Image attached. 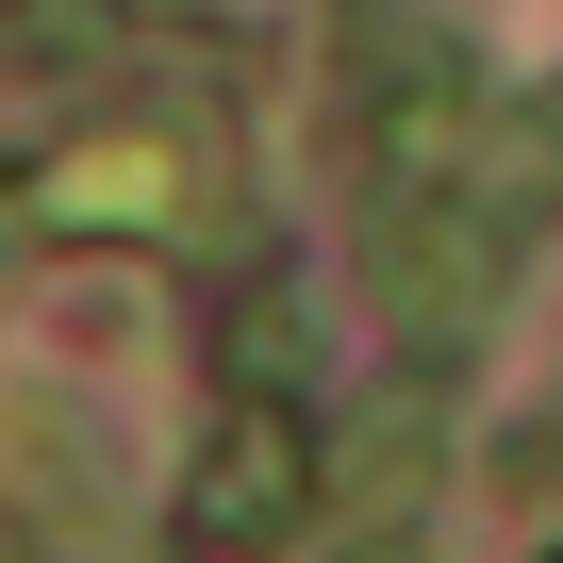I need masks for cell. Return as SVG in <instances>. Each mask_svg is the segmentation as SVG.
<instances>
[{
	"label": "cell",
	"instance_id": "3",
	"mask_svg": "<svg viewBox=\"0 0 563 563\" xmlns=\"http://www.w3.org/2000/svg\"><path fill=\"white\" fill-rule=\"evenodd\" d=\"M0 232H18V199H0Z\"/></svg>",
	"mask_w": 563,
	"mask_h": 563
},
{
	"label": "cell",
	"instance_id": "1",
	"mask_svg": "<svg viewBox=\"0 0 563 563\" xmlns=\"http://www.w3.org/2000/svg\"><path fill=\"white\" fill-rule=\"evenodd\" d=\"M299 415L282 398H249L232 431H216V481H199V547H265V530H299Z\"/></svg>",
	"mask_w": 563,
	"mask_h": 563
},
{
	"label": "cell",
	"instance_id": "2",
	"mask_svg": "<svg viewBox=\"0 0 563 563\" xmlns=\"http://www.w3.org/2000/svg\"><path fill=\"white\" fill-rule=\"evenodd\" d=\"M34 216H67V232H183V150H150V133L67 150V166H34Z\"/></svg>",
	"mask_w": 563,
	"mask_h": 563
}]
</instances>
